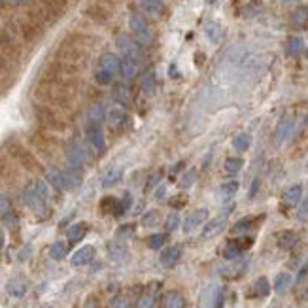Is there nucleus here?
Listing matches in <instances>:
<instances>
[{
    "label": "nucleus",
    "instance_id": "1",
    "mask_svg": "<svg viewBox=\"0 0 308 308\" xmlns=\"http://www.w3.org/2000/svg\"><path fill=\"white\" fill-rule=\"evenodd\" d=\"M129 25H131V30H133V38H135L140 46H151V42H153V30L146 23L144 17L133 15L129 19Z\"/></svg>",
    "mask_w": 308,
    "mask_h": 308
},
{
    "label": "nucleus",
    "instance_id": "2",
    "mask_svg": "<svg viewBox=\"0 0 308 308\" xmlns=\"http://www.w3.org/2000/svg\"><path fill=\"white\" fill-rule=\"evenodd\" d=\"M23 200H25V204L32 210L34 214H38V216H46V212H48V198L40 195V191L36 189V185L34 184L28 185V187L25 189Z\"/></svg>",
    "mask_w": 308,
    "mask_h": 308
},
{
    "label": "nucleus",
    "instance_id": "3",
    "mask_svg": "<svg viewBox=\"0 0 308 308\" xmlns=\"http://www.w3.org/2000/svg\"><path fill=\"white\" fill-rule=\"evenodd\" d=\"M117 48L123 51L125 57H133L136 61L140 59V44L129 34H119L117 36Z\"/></svg>",
    "mask_w": 308,
    "mask_h": 308
},
{
    "label": "nucleus",
    "instance_id": "4",
    "mask_svg": "<svg viewBox=\"0 0 308 308\" xmlns=\"http://www.w3.org/2000/svg\"><path fill=\"white\" fill-rule=\"evenodd\" d=\"M227 214H229V212H225L223 216H218V218H214V220L206 222V227L202 229V234H200V236H202L204 240L218 236V234L225 229V225H227Z\"/></svg>",
    "mask_w": 308,
    "mask_h": 308
},
{
    "label": "nucleus",
    "instance_id": "5",
    "mask_svg": "<svg viewBox=\"0 0 308 308\" xmlns=\"http://www.w3.org/2000/svg\"><path fill=\"white\" fill-rule=\"evenodd\" d=\"M85 159H87L85 151H84V148L80 144H68L66 146V161H68V167L70 168L78 170L85 163Z\"/></svg>",
    "mask_w": 308,
    "mask_h": 308
},
{
    "label": "nucleus",
    "instance_id": "6",
    "mask_svg": "<svg viewBox=\"0 0 308 308\" xmlns=\"http://www.w3.org/2000/svg\"><path fill=\"white\" fill-rule=\"evenodd\" d=\"M208 220V210L206 208H198L195 212H191L187 218H185L184 222V231L185 233H191V231H195L198 225H202V223Z\"/></svg>",
    "mask_w": 308,
    "mask_h": 308
},
{
    "label": "nucleus",
    "instance_id": "7",
    "mask_svg": "<svg viewBox=\"0 0 308 308\" xmlns=\"http://www.w3.org/2000/svg\"><path fill=\"white\" fill-rule=\"evenodd\" d=\"M27 289H28V280L25 276H21V274L13 276L12 280L8 282V285H6V291L12 297H15V299H21L27 293Z\"/></svg>",
    "mask_w": 308,
    "mask_h": 308
},
{
    "label": "nucleus",
    "instance_id": "8",
    "mask_svg": "<svg viewBox=\"0 0 308 308\" xmlns=\"http://www.w3.org/2000/svg\"><path fill=\"white\" fill-rule=\"evenodd\" d=\"M95 248L93 246H82L78 252H76L74 255H72V259H70V263L74 265V267H85V265H89L93 259H95Z\"/></svg>",
    "mask_w": 308,
    "mask_h": 308
},
{
    "label": "nucleus",
    "instance_id": "9",
    "mask_svg": "<svg viewBox=\"0 0 308 308\" xmlns=\"http://www.w3.org/2000/svg\"><path fill=\"white\" fill-rule=\"evenodd\" d=\"M87 140L97 151L104 149V133H102L99 123H89V127H87Z\"/></svg>",
    "mask_w": 308,
    "mask_h": 308
},
{
    "label": "nucleus",
    "instance_id": "10",
    "mask_svg": "<svg viewBox=\"0 0 308 308\" xmlns=\"http://www.w3.org/2000/svg\"><path fill=\"white\" fill-rule=\"evenodd\" d=\"M252 242L253 240H250V238L244 240V244H242V240H231L223 250V255H225V259H238L248 246H252Z\"/></svg>",
    "mask_w": 308,
    "mask_h": 308
},
{
    "label": "nucleus",
    "instance_id": "11",
    "mask_svg": "<svg viewBox=\"0 0 308 308\" xmlns=\"http://www.w3.org/2000/svg\"><path fill=\"white\" fill-rule=\"evenodd\" d=\"M291 131H293V119H291V117H283L282 121L278 123V127H276V133H274V142H276V146H282L283 142L289 138Z\"/></svg>",
    "mask_w": 308,
    "mask_h": 308
},
{
    "label": "nucleus",
    "instance_id": "12",
    "mask_svg": "<svg viewBox=\"0 0 308 308\" xmlns=\"http://www.w3.org/2000/svg\"><path fill=\"white\" fill-rule=\"evenodd\" d=\"M301 198H303V185L295 184V185H291L289 189L283 191L282 202L285 206H297V204L301 202Z\"/></svg>",
    "mask_w": 308,
    "mask_h": 308
},
{
    "label": "nucleus",
    "instance_id": "13",
    "mask_svg": "<svg viewBox=\"0 0 308 308\" xmlns=\"http://www.w3.org/2000/svg\"><path fill=\"white\" fill-rule=\"evenodd\" d=\"M178 259H180V248L170 246V248H165V250L161 252L159 263L165 267V269H172L174 265L178 263Z\"/></svg>",
    "mask_w": 308,
    "mask_h": 308
},
{
    "label": "nucleus",
    "instance_id": "14",
    "mask_svg": "<svg viewBox=\"0 0 308 308\" xmlns=\"http://www.w3.org/2000/svg\"><path fill=\"white\" fill-rule=\"evenodd\" d=\"M106 119H108L110 127H121L123 121L127 119V112H125L121 104H115V106H112L110 110L106 112Z\"/></svg>",
    "mask_w": 308,
    "mask_h": 308
},
{
    "label": "nucleus",
    "instance_id": "15",
    "mask_svg": "<svg viewBox=\"0 0 308 308\" xmlns=\"http://www.w3.org/2000/svg\"><path fill=\"white\" fill-rule=\"evenodd\" d=\"M119 72L123 76L125 80H133L138 74V61L133 59V57H123L121 59V64H119Z\"/></svg>",
    "mask_w": 308,
    "mask_h": 308
},
{
    "label": "nucleus",
    "instance_id": "16",
    "mask_svg": "<svg viewBox=\"0 0 308 308\" xmlns=\"http://www.w3.org/2000/svg\"><path fill=\"white\" fill-rule=\"evenodd\" d=\"M99 64L102 70H108V72H112V74H115V72H119L121 59H119L117 55H113V53H104V55L100 57Z\"/></svg>",
    "mask_w": 308,
    "mask_h": 308
},
{
    "label": "nucleus",
    "instance_id": "17",
    "mask_svg": "<svg viewBox=\"0 0 308 308\" xmlns=\"http://www.w3.org/2000/svg\"><path fill=\"white\" fill-rule=\"evenodd\" d=\"M305 50V42H303V38L301 36H291L287 38V42H285V53L289 55V57H299L301 53Z\"/></svg>",
    "mask_w": 308,
    "mask_h": 308
},
{
    "label": "nucleus",
    "instance_id": "18",
    "mask_svg": "<svg viewBox=\"0 0 308 308\" xmlns=\"http://www.w3.org/2000/svg\"><path fill=\"white\" fill-rule=\"evenodd\" d=\"M276 240H278V246L282 250H289V248L295 246V242L299 240L295 231H282V233L276 234Z\"/></svg>",
    "mask_w": 308,
    "mask_h": 308
},
{
    "label": "nucleus",
    "instance_id": "19",
    "mask_svg": "<svg viewBox=\"0 0 308 308\" xmlns=\"http://www.w3.org/2000/svg\"><path fill=\"white\" fill-rule=\"evenodd\" d=\"M216 291H218V285H208L198 299V308H214V301H216Z\"/></svg>",
    "mask_w": 308,
    "mask_h": 308
},
{
    "label": "nucleus",
    "instance_id": "20",
    "mask_svg": "<svg viewBox=\"0 0 308 308\" xmlns=\"http://www.w3.org/2000/svg\"><path fill=\"white\" fill-rule=\"evenodd\" d=\"M121 168H117V167H112V168H108L106 172L102 174V187H112V185H115L119 180H121Z\"/></svg>",
    "mask_w": 308,
    "mask_h": 308
},
{
    "label": "nucleus",
    "instance_id": "21",
    "mask_svg": "<svg viewBox=\"0 0 308 308\" xmlns=\"http://www.w3.org/2000/svg\"><path fill=\"white\" fill-rule=\"evenodd\" d=\"M204 34H206V38H208L212 44H218L222 40V25L216 23V21H208L204 25Z\"/></svg>",
    "mask_w": 308,
    "mask_h": 308
},
{
    "label": "nucleus",
    "instance_id": "22",
    "mask_svg": "<svg viewBox=\"0 0 308 308\" xmlns=\"http://www.w3.org/2000/svg\"><path fill=\"white\" fill-rule=\"evenodd\" d=\"M62 178H64V189H76L78 185L82 184V176L76 168H68L62 172Z\"/></svg>",
    "mask_w": 308,
    "mask_h": 308
},
{
    "label": "nucleus",
    "instance_id": "23",
    "mask_svg": "<svg viewBox=\"0 0 308 308\" xmlns=\"http://www.w3.org/2000/svg\"><path fill=\"white\" fill-rule=\"evenodd\" d=\"M163 305H165V308H185V301L178 291H168L165 295Z\"/></svg>",
    "mask_w": 308,
    "mask_h": 308
},
{
    "label": "nucleus",
    "instance_id": "24",
    "mask_svg": "<svg viewBox=\"0 0 308 308\" xmlns=\"http://www.w3.org/2000/svg\"><path fill=\"white\" fill-rule=\"evenodd\" d=\"M85 233H87L85 223H76V225H72V227L66 231V236H68V240L74 244V242H80V240L85 236Z\"/></svg>",
    "mask_w": 308,
    "mask_h": 308
},
{
    "label": "nucleus",
    "instance_id": "25",
    "mask_svg": "<svg viewBox=\"0 0 308 308\" xmlns=\"http://www.w3.org/2000/svg\"><path fill=\"white\" fill-rule=\"evenodd\" d=\"M236 191H238V182L229 180V182L222 184V187H220V198L222 200H229V198H233L236 195Z\"/></svg>",
    "mask_w": 308,
    "mask_h": 308
},
{
    "label": "nucleus",
    "instance_id": "26",
    "mask_svg": "<svg viewBox=\"0 0 308 308\" xmlns=\"http://www.w3.org/2000/svg\"><path fill=\"white\" fill-rule=\"evenodd\" d=\"M46 178H48V182H50L55 189H59V191L64 189V178H62L61 170H57V168H50V170L46 172Z\"/></svg>",
    "mask_w": 308,
    "mask_h": 308
},
{
    "label": "nucleus",
    "instance_id": "27",
    "mask_svg": "<svg viewBox=\"0 0 308 308\" xmlns=\"http://www.w3.org/2000/svg\"><path fill=\"white\" fill-rule=\"evenodd\" d=\"M291 285V274L289 272H280L274 280V291L276 293H283L287 287Z\"/></svg>",
    "mask_w": 308,
    "mask_h": 308
},
{
    "label": "nucleus",
    "instance_id": "28",
    "mask_svg": "<svg viewBox=\"0 0 308 308\" xmlns=\"http://www.w3.org/2000/svg\"><path fill=\"white\" fill-rule=\"evenodd\" d=\"M66 253H68V246H66V242H62V240H57V242L50 248V255H51V259H55V261L64 259Z\"/></svg>",
    "mask_w": 308,
    "mask_h": 308
},
{
    "label": "nucleus",
    "instance_id": "29",
    "mask_svg": "<svg viewBox=\"0 0 308 308\" xmlns=\"http://www.w3.org/2000/svg\"><path fill=\"white\" fill-rule=\"evenodd\" d=\"M253 223H255V218H252V216H248V218H242V220H238V222L233 225V234H242V233H248L252 227H253Z\"/></svg>",
    "mask_w": 308,
    "mask_h": 308
},
{
    "label": "nucleus",
    "instance_id": "30",
    "mask_svg": "<svg viewBox=\"0 0 308 308\" xmlns=\"http://www.w3.org/2000/svg\"><path fill=\"white\" fill-rule=\"evenodd\" d=\"M291 23L295 27H305L308 23V6H301L297 8L293 15H291Z\"/></svg>",
    "mask_w": 308,
    "mask_h": 308
},
{
    "label": "nucleus",
    "instance_id": "31",
    "mask_svg": "<svg viewBox=\"0 0 308 308\" xmlns=\"http://www.w3.org/2000/svg\"><path fill=\"white\" fill-rule=\"evenodd\" d=\"M250 146H252V138L246 133H240V135H236L233 138V148L236 151H246Z\"/></svg>",
    "mask_w": 308,
    "mask_h": 308
},
{
    "label": "nucleus",
    "instance_id": "32",
    "mask_svg": "<svg viewBox=\"0 0 308 308\" xmlns=\"http://www.w3.org/2000/svg\"><path fill=\"white\" fill-rule=\"evenodd\" d=\"M140 6L151 15H157L163 10V0H140Z\"/></svg>",
    "mask_w": 308,
    "mask_h": 308
},
{
    "label": "nucleus",
    "instance_id": "33",
    "mask_svg": "<svg viewBox=\"0 0 308 308\" xmlns=\"http://www.w3.org/2000/svg\"><path fill=\"white\" fill-rule=\"evenodd\" d=\"M113 99L117 100L121 106L129 104V102H131V95H129L127 87L125 85H115V89H113Z\"/></svg>",
    "mask_w": 308,
    "mask_h": 308
},
{
    "label": "nucleus",
    "instance_id": "34",
    "mask_svg": "<svg viewBox=\"0 0 308 308\" xmlns=\"http://www.w3.org/2000/svg\"><path fill=\"white\" fill-rule=\"evenodd\" d=\"M242 167H244V161L240 157H229L225 161V172L227 174H236Z\"/></svg>",
    "mask_w": 308,
    "mask_h": 308
},
{
    "label": "nucleus",
    "instance_id": "35",
    "mask_svg": "<svg viewBox=\"0 0 308 308\" xmlns=\"http://www.w3.org/2000/svg\"><path fill=\"white\" fill-rule=\"evenodd\" d=\"M269 293H271V283H269V280L265 276L257 278V282H255V295L269 297Z\"/></svg>",
    "mask_w": 308,
    "mask_h": 308
},
{
    "label": "nucleus",
    "instance_id": "36",
    "mask_svg": "<svg viewBox=\"0 0 308 308\" xmlns=\"http://www.w3.org/2000/svg\"><path fill=\"white\" fill-rule=\"evenodd\" d=\"M159 222H161V214L157 210H149V212L144 214V218H142V225L144 227H155Z\"/></svg>",
    "mask_w": 308,
    "mask_h": 308
},
{
    "label": "nucleus",
    "instance_id": "37",
    "mask_svg": "<svg viewBox=\"0 0 308 308\" xmlns=\"http://www.w3.org/2000/svg\"><path fill=\"white\" fill-rule=\"evenodd\" d=\"M131 204H133V197H131L129 193H125L123 198H121V200H119V202L115 204V210H113V214H115V216H121V214H125L127 210L131 208Z\"/></svg>",
    "mask_w": 308,
    "mask_h": 308
},
{
    "label": "nucleus",
    "instance_id": "38",
    "mask_svg": "<svg viewBox=\"0 0 308 308\" xmlns=\"http://www.w3.org/2000/svg\"><path fill=\"white\" fill-rule=\"evenodd\" d=\"M2 222H4V225L10 229V231H15L17 227H19V216L15 214V212H8L6 216H2Z\"/></svg>",
    "mask_w": 308,
    "mask_h": 308
},
{
    "label": "nucleus",
    "instance_id": "39",
    "mask_svg": "<svg viewBox=\"0 0 308 308\" xmlns=\"http://www.w3.org/2000/svg\"><path fill=\"white\" fill-rule=\"evenodd\" d=\"M153 91H155V80H153V74H151V72H146L144 78H142V93L151 95Z\"/></svg>",
    "mask_w": 308,
    "mask_h": 308
},
{
    "label": "nucleus",
    "instance_id": "40",
    "mask_svg": "<svg viewBox=\"0 0 308 308\" xmlns=\"http://www.w3.org/2000/svg\"><path fill=\"white\" fill-rule=\"evenodd\" d=\"M108 252H110V255L113 259H121L125 255V246L121 244V242H117V240H113V242H110L108 244Z\"/></svg>",
    "mask_w": 308,
    "mask_h": 308
},
{
    "label": "nucleus",
    "instance_id": "41",
    "mask_svg": "<svg viewBox=\"0 0 308 308\" xmlns=\"http://www.w3.org/2000/svg\"><path fill=\"white\" fill-rule=\"evenodd\" d=\"M165 244H167V234L165 233H157L149 236V248L151 250H161Z\"/></svg>",
    "mask_w": 308,
    "mask_h": 308
},
{
    "label": "nucleus",
    "instance_id": "42",
    "mask_svg": "<svg viewBox=\"0 0 308 308\" xmlns=\"http://www.w3.org/2000/svg\"><path fill=\"white\" fill-rule=\"evenodd\" d=\"M180 216H178V212H172V214H168V218H167V222H165V227H167V231L168 233H172L176 231L178 227H180Z\"/></svg>",
    "mask_w": 308,
    "mask_h": 308
},
{
    "label": "nucleus",
    "instance_id": "43",
    "mask_svg": "<svg viewBox=\"0 0 308 308\" xmlns=\"http://www.w3.org/2000/svg\"><path fill=\"white\" fill-rule=\"evenodd\" d=\"M95 80L99 82L100 85H110L112 80H113V74L108 72V70H102V68H99V70H97V74H95Z\"/></svg>",
    "mask_w": 308,
    "mask_h": 308
},
{
    "label": "nucleus",
    "instance_id": "44",
    "mask_svg": "<svg viewBox=\"0 0 308 308\" xmlns=\"http://www.w3.org/2000/svg\"><path fill=\"white\" fill-rule=\"evenodd\" d=\"M261 8H263V4H261L259 0H252L246 8H244V17H253V15H257V13L261 12Z\"/></svg>",
    "mask_w": 308,
    "mask_h": 308
},
{
    "label": "nucleus",
    "instance_id": "45",
    "mask_svg": "<svg viewBox=\"0 0 308 308\" xmlns=\"http://www.w3.org/2000/svg\"><path fill=\"white\" fill-rule=\"evenodd\" d=\"M104 117V110L100 104H95L91 110H89V121L91 123H100V119Z\"/></svg>",
    "mask_w": 308,
    "mask_h": 308
},
{
    "label": "nucleus",
    "instance_id": "46",
    "mask_svg": "<svg viewBox=\"0 0 308 308\" xmlns=\"http://www.w3.org/2000/svg\"><path fill=\"white\" fill-rule=\"evenodd\" d=\"M195 180H197V170H187L184 174V178L180 180V185L182 187H189V185L195 184Z\"/></svg>",
    "mask_w": 308,
    "mask_h": 308
},
{
    "label": "nucleus",
    "instance_id": "47",
    "mask_svg": "<svg viewBox=\"0 0 308 308\" xmlns=\"http://www.w3.org/2000/svg\"><path fill=\"white\" fill-rule=\"evenodd\" d=\"M155 305V297L153 295H142L136 303V308H153Z\"/></svg>",
    "mask_w": 308,
    "mask_h": 308
},
{
    "label": "nucleus",
    "instance_id": "48",
    "mask_svg": "<svg viewBox=\"0 0 308 308\" xmlns=\"http://www.w3.org/2000/svg\"><path fill=\"white\" fill-rule=\"evenodd\" d=\"M10 206H12V204H10V198L6 197V195H0V218L6 216V214L12 210Z\"/></svg>",
    "mask_w": 308,
    "mask_h": 308
},
{
    "label": "nucleus",
    "instance_id": "49",
    "mask_svg": "<svg viewBox=\"0 0 308 308\" xmlns=\"http://www.w3.org/2000/svg\"><path fill=\"white\" fill-rule=\"evenodd\" d=\"M112 308H129V303L123 295H117L112 299Z\"/></svg>",
    "mask_w": 308,
    "mask_h": 308
},
{
    "label": "nucleus",
    "instance_id": "50",
    "mask_svg": "<svg viewBox=\"0 0 308 308\" xmlns=\"http://www.w3.org/2000/svg\"><path fill=\"white\" fill-rule=\"evenodd\" d=\"M133 233H135V225H123V227L117 231V236L129 238V236H133Z\"/></svg>",
    "mask_w": 308,
    "mask_h": 308
},
{
    "label": "nucleus",
    "instance_id": "51",
    "mask_svg": "<svg viewBox=\"0 0 308 308\" xmlns=\"http://www.w3.org/2000/svg\"><path fill=\"white\" fill-rule=\"evenodd\" d=\"M297 218H299V220H307V218H308V197L305 198V200H303V204L299 206Z\"/></svg>",
    "mask_w": 308,
    "mask_h": 308
},
{
    "label": "nucleus",
    "instance_id": "52",
    "mask_svg": "<svg viewBox=\"0 0 308 308\" xmlns=\"http://www.w3.org/2000/svg\"><path fill=\"white\" fill-rule=\"evenodd\" d=\"M223 301H225V297H223V289L218 287V291H216V301H214V308H223Z\"/></svg>",
    "mask_w": 308,
    "mask_h": 308
},
{
    "label": "nucleus",
    "instance_id": "53",
    "mask_svg": "<svg viewBox=\"0 0 308 308\" xmlns=\"http://www.w3.org/2000/svg\"><path fill=\"white\" fill-rule=\"evenodd\" d=\"M185 202H187V197H185V195H178L176 198H172V200H170V204H172L174 208H182Z\"/></svg>",
    "mask_w": 308,
    "mask_h": 308
},
{
    "label": "nucleus",
    "instance_id": "54",
    "mask_svg": "<svg viewBox=\"0 0 308 308\" xmlns=\"http://www.w3.org/2000/svg\"><path fill=\"white\" fill-rule=\"evenodd\" d=\"M165 193H167V187H165V185H161V187H157V193H155V198H157V200H161V198L165 197Z\"/></svg>",
    "mask_w": 308,
    "mask_h": 308
},
{
    "label": "nucleus",
    "instance_id": "55",
    "mask_svg": "<svg viewBox=\"0 0 308 308\" xmlns=\"http://www.w3.org/2000/svg\"><path fill=\"white\" fill-rule=\"evenodd\" d=\"M257 189H259V182L255 180L253 182V185H252V189H250V198H253L255 197V193H257Z\"/></svg>",
    "mask_w": 308,
    "mask_h": 308
},
{
    "label": "nucleus",
    "instance_id": "56",
    "mask_svg": "<svg viewBox=\"0 0 308 308\" xmlns=\"http://www.w3.org/2000/svg\"><path fill=\"white\" fill-rule=\"evenodd\" d=\"M307 272H308V263L305 265V267H303V271H301V274H299V280H303V278L307 276Z\"/></svg>",
    "mask_w": 308,
    "mask_h": 308
},
{
    "label": "nucleus",
    "instance_id": "57",
    "mask_svg": "<svg viewBox=\"0 0 308 308\" xmlns=\"http://www.w3.org/2000/svg\"><path fill=\"white\" fill-rule=\"evenodd\" d=\"M4 248V233H2V229H0V250Z\"/></svg>",
    "mask_w": 308,
    "mask_h": 308
},
{
    "label": "nucleus",
    "instance_id": "58",
    "mask_svg": "<svg viewBox=\"0 0 308 308\" xmlns=\"http://www.w3.org/2000/svg\"><path fill=\"white\" fill-rule=\"evenodd\" d=\"M6 2H10V4H23L25 0H6Z\"/></svg>",
    "mask_w": 308,
    "mask_h": 308
},
{
    "label": "nucleus",
    "instance_id": "59",
    "mask_svg": "<svg viewBox=\"0 0 308 308\" xmlns=\"http://www.w3.org/2000/svg\"><path fill=\"white\" fill-rule=\"evenodd\" d=\"M85 308H97V305H95L93 301H89V303H87V305H85Z\"/></svg>",
    "mask_w": 308,
    "mask_h": 308
},
{
    "label": "nucleus",
    "instance_id": "60",
    "mask_svg": "<svg viewBox=\"0 0 308 308\" xmlns=\"http://www.w3.org/2000/svg\"><path fill=\"white\" fill-rule=\"evenodd\" d=\"M271 308H280V305H272Z\"/></svg>",
    "mask_w": 308,
    "mask_h": 308
},
{
    "label": "nucleus",
    "instance_id": "61",
    "mask_svg": "<svg viewBox=\"0 0 308 308\" xmlns=\"http://www.w3.org/2000/svg\"><path fill=\"white\" fill-rule=\"evenodd\" d=\"M206 2H208V4H214V2H216V0H206Z\"/></svg>",
    "mask_w": 308,
    "mask_h": 308
},
{
    "label": "nucleus",
    "instance_id": "62",
    "mask_svg": "<svg viewBox=\"0 0 308 308\" xmlns=\"http://www.w3.org/2000/svg\"><path fill=\"white\" fill-rule=\"evenodd\" d=\"M307 59H308V50H307Z\"/></svg>",
    "mask_w": 308,
    "mask_h": 308
},
{
    "label": "nucleus",
    "instance_id": "63",
    "mask_svg": "<svg viewBox=\"0 0 308 308\" xmlns=\"http://www.w3.org/2000/svg\"><path fill=\"white\" fill-rule=\"evenodd\" d=\"M287 2H289V0H287Z\"/></svg>",
    "mask_w": 308,
    "mask_h": 308
},
{
    "label": "nucleus",
    "instance_id": "64",
    "mask_svg": "<svg viewBox=\"0 0 308 308\" xmlns=\"http://www.w3.org/2000/svg\"><path fill=\"white\" fill-rule=\"evenodd\" d=\"M0 2H2V0H0Z\"/></svg>",
    "mask_w": 308,
    "mask_h": 308
}]
</instances>
